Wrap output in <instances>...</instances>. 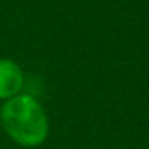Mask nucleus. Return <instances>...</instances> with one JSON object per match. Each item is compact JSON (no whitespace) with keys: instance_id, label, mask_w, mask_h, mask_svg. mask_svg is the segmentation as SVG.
Segmentation results:
<instances>
[{"instance_id":"f257e3e1","label":"nucleus","mask_w":149,"mask_h":149,"mask_svg":"<svg viewBox=\"0 0 149 149\" xmlns=\"http://www.w3.org/2000/svg\"><path fill=\"white\" fill-rule=\"evenodd\" d=\"M0 125L23 147H37L49 135V119L42 104L30 93H19L0 109Z\"/></svg>"},{"instance_id":"f03ea898","label":"nucleus","mask_w":149,"mask_h":149,"mask_svg":"<svg viewBox=\"0 0 149 149\" xmlns=\"http://www.w3.org/2000/svg\"><path fill=\"white\" fill-rule=\"evenodd\" d=\"M25 74L19 63L11 58H0V100H11L21 93Z\"/></svg>"}]
</instances>
